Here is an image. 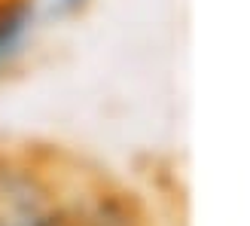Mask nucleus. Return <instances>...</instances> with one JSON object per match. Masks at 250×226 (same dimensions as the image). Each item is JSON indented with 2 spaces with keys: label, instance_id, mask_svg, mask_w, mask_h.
Wrapping results in <instances>:
<instances>
[{
  "label": "nucleus",
  "instance_id": "obj_3",
  "mask_svg": "<svg viewBox=\"0 0 250 226\" xmlns=\"http://www.w3.org/2000/svg\"><path fill=\"white\" fill-rule=\"evenodd\" d=\"M52 3H55L58 9H77V6L85 3V0H52Z\"/></svg>",
  "mask_w": 250,
  "mask_h": 226
},
{
  "label": "nucleus",
  "instance_id": "obj_1",
  "mask_svg": "<svg viewBox=\"0 0 250 226\" xmlns=\"http://www.w3.org/2000/svg\"><path fill=\"white\" fill-rule=\"evenodd\" d=\"M64 214L31 168L0 159V226H64Z\"/></svg>",
  "mask_w": 250,
  "mask_h": 226
},
{
  "label": "nucleus",
  "instance_id": "obj_2",
  "mask_svg": "<svg viewBox=\"0 0 250 226\" xmlns=\"http://www.w3.org/2000/svg\"><path fill=\"white\" fill-rule=\"evenodd\" d=\"M37 6L31 0H0V77L21 58L31 40Z\"/></svg>",
  "mask_w": 250,
  "mask_h": 226
}]
</instances>
